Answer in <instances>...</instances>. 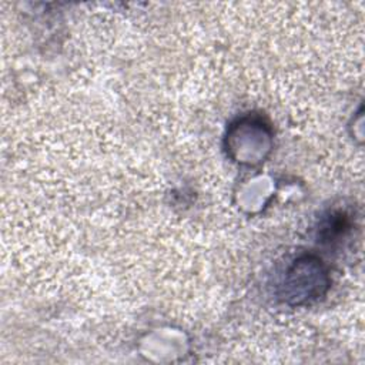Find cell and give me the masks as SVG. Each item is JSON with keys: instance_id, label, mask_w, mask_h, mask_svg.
<instances>
[{"instance_id": "obj_1", "label": "cell", "mask_w": 365, "mask_h": 365, "mask_svg": "<svg viewBox=\"0 0 365 365\" xmlns=\"http://www.w3.org/2000/svg\"><path fill=\"white\" fill-rule=\"evenodd\" d=\"M328 287V277L321 261L305 257L288 269L284 282V299L292 304H302L321 295Z\"/></svg>"}]
</instances>
